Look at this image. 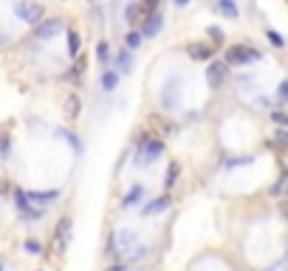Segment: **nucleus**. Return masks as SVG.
I'll return each mask as SVG.
<instances>
[{
    "label": "nucleus",
    "mask_w": 288,
    "mask_h": 271,
    "mask_svg": "<svg viewBox=\"0 0 288 271\" xmlns=\"http://www.w3.org/2000/svg\"><path fill=\"white\" fill-rule=\"evenodd\" d=\"M136 246V232H130V229H122V232H116L113 240H110V251L113 254H122V257H133L130 249ZM138 249V246H136Z\"/></svg>",
    "instance_id": "nucleus-2"
},
{
    "label": "nucleus",
    "mask_w": 288,
    "mask_h": 271,
    "mask_svg": "<svg viewBox=\"0 0 288 271\" xmlns=\"http://www.w3.org/2000/svg\"><path fill=\"white\" fill-rule=\"evenodd\" d=\"M167 207H170V195H161V198L150 200V204H147V207L141 209V215H156V212H164Z\"/></svg>",
    "instance_id": "nucleus-8"
},
{
    "label": "nucleus",
    "mask_w": 288,
    "mask_h": 271,
    "mask_svg": "<svg viewBox=\"0 0 288 271\" xmlns=\"http://www.w3.org/2000/svg\"><path fill=\"white\" fill-rule=\"evenodd\" d=\"M59 31H62V20L54 17V20H43V23H40V26L34 29V37H37V40H51V37H57Z\"/></svg>",
    "instance_id": "nucleus-4"
},
{
    "label": "nucleus",
    "mask_w": 288,
    "mask_h": 271,
    "mask_svg": "<svg viewBox=\"0 0 288 271\" xmlns=\"http://www.w3.org/2000/svg\"><path fill=\"white\" fill-rule=\"evenodd\" d=\"M0 271H3V268H0Z\"/></svg>",
    "instance_id": "nucleus-30"
},
{
    "label": "nucleus",
    "mask_w": 288,
    "mask_h": 271,
    "mask_svg": "<svg viewBox=\"0 0 288 271\" xmlns=\"http://www.w3.org/2000/svg\"><path fill=\"white\" fill-rule=\"evenodd\" d=\"M178 164H170V170H167V181H164V186H167V189H170V186H173L175 184V178H178Z\"/></svg>",
    "instance_id": "nucleus-20"
},
{
    "label": "nucleus",
    "mask_w": 288,
    "mask_h": 271,
    "mask_svg": "<svg viewBox=\"0 0 288 271\" xmlns=\"http://www.w3.org/2000/svg\"><path fill=\"white\" fill-rule=\"evenodd\" d=\"M285 192H288V170H282L280 181L271 186V195H285Z\"/></svg>",
    "instance_id": "nucleus-14"
},
{
    "label": "nucleus",
    "mask_w": 288,
    "mask_h": 271,
    "mask_svg": "<svg viewBox=\"0 0 288 271\" xmlns=\"http://www.w3.org/2000/svg\"><path fill=\"white\" fill-rule=\"evenodd\" d=\"M224 79H226V62H212V65L206 68V82H209V88H218Z\"/></svg>",
    "instance_id": "nucleus-7"
},
{
    "label": "nucleus",
    "mask_w": 288,
    "mask_h": 271,
    "mask_svg": "<svg viewBox=\"0 0 288 271\" xmlns=\"http://www.w3.org/2000/svg\"><path fill=\"white\" fill-rule=\"evenodd\" d=\"M271 119L277 121V124H282V127H288V113H282V110H274Z\"/></svg>",
    "instance_id": "nucleus-23"
},
{
    "label": "nucleus",
    "mask_w": 288,
    "mask_h": 271,
    "mask_svg": "<svg viewBox=\"0 0 288 271\" xmlns=\"http://www.w3.org/2000/svg\"><path fill=\"white\" fill-rule=\"evenodd\" d=\"M15 15L20 17L23 23H34V26H40L45 9H43V3H31V0L26 3V0H23V3H17V6H15Z\"/></svg>",
    "instance_id": "nucleus-3"
},
{
    "label": "nucleus",
    "mask_w": 288,
    "mask_h": 271,
    "mask_svg": "<svg viewBox=\"0 0 288 271\" xmlns=\"http://www.w3.org/2000/svg\"><path fill=\"white\" fill-rule=\"evenodd\" d=\"M161 153H164V144H161L159 139H144L141 147H138V153H136V164L138 167H150Z\"/></svg>",
    "instance_id": "nucleus-1"
},
{
    "label": "nucleus",
    "mask_w": 288,
    "mask_h": 271,
    "mask_svg": "<svg viewBox=\"0 0 288 271\" xmlns=\"http://www.w3.org/2000/svg\"><path fill=\"white\" fill-rule=\"evenodd\" d=\"M15 200H17V207H20L26 215H40L37 209L29 207V198H26V192H23V189H15Z\"/></svg>",
    "instance_id": "nucleus-12"
},
{
    "label": "nucleus",
    "mask_w": 288,
    "mask_h": 271,
    "mask_svg": "<svg viewBox=\"0 0 288 271\" xmlns=\"http://www.w3.org/2000/svg\"><path fill=\"white\" fill-rule=\"evenodd\" d=\"M138 40H141V34H138V31H127V51H130V48H136Z\"/></svg>",
    "instance_id": "nucleus-22"
},
{
    "label": "nucleus",
    "mask_w": 288,
    "mask_h": 271,
    "mask_svg": "<svg viewBox=\"0 0 288 271\" xmlns=\"http://www.w3.org/2000/svg\"><path fill=\"white\" fill-rule=\"evenodd\" d=\"M277 144H288V133H277Z\"/></svg>",
    "instance_id": "nucleus-28"
},
{
    "label": "nucleus",
    "mask_w": 288,
    "mask_h": 271,
    "mask_svg": "<svg viewBox=\"0 0 288 271\" xmlns=\"http://www.w3.org/2000/svg\"><path fill=\"white\" fill-rule=\"evenodd\" d=\"M108 271H124V265H110Z\"/></svg>",
    "instance_id": "nucleus-29"
},
{
    "label": "nucleus",
    "mask_w": 288,
    "mask_h": 271,
    "mask_svg": "<svg viewBox=\"0 0 288 271\" xmlns=\"http://www.w3.org/2000/svg\"><path fill=\"white\" fill-rule=\"evenodd\" d=\"M130 65H133L130 51H122V54H119V71H130Z\"/></svg>",
    "instance_id": "nucleus-21"
},
{
    "label": "nucleus",
    "mask_w": 288,
    "mask_h": 271,
    "mask_svg": "<svg viewBox=\"0 0 288 271\" xmlns=\"http://www.w3.org/2000/svg\"><path fill=\"white\" fill-rule=\"evenodd\" d=\"M96 57H99V62H102V65H108V57H110V45L105 43V40H102V43L96 45Z\"/></svg>",
    "instance_id": "nucleus-16"
},
{
    "label": "nucleus",
    "mask_w": 288,
    "mask_h": 271,
    "mask_svg": "<svg viewBox=\"0 0 288 271\" xmlns=\"http://www.w3.org/2000/svg\"><path fill=\"white\" fill-rule=\"evenodd\" d=\"M26 251H29V254H40V243H37V240H26Z\"/></svg>",
    "instance_id": "nucleus-24"
},
{
    "label": "nucleus",
    "mask_w": 288,
    "mask_h": 271,
    "mask_svg": "<svg viewBox=\"0 0 288 271\" xmlns=\"http://www.w3.org/2000/svg\"><path fill=\"white\" fill-rule=\"evenodd\" d=\"M68 240H71V218H62L57 226V237H54V249L62 254L65 249H68Z\"/></svg>",
    "instance_id": "nucleus-5"
},
{
    "label": "nucleus",
    "mask_w": 288,
    "mask_h": 271,
    "mask_svg": "<svg viewBox=\"0 0 288 271\" xmlns=\"http://www.w3.org/2000/svg\"><path fill=\"white\" fill-rule=\"evenodd\" d=\"M57 195H59L57 189H51V192H26V198L34 200V204H45V200H54Z\"/></svg>",
    "instance_id": "nucleus-13"
},
{
    "label": "nucleus",
    "mask_w": 288,
    "mask_h": 271,
    "mask_svg": "<svg viewBox=\"0 0 288 271\" xmlns=\"http://www.w3.org/2000/svg\"><path fill=\"white\" fill-rule=\"evenodd\" d=\"M159 31H161V15H153L144 20V34L147 37H156Z\"/></svg>",
    "instance_id": "nucleus-10"
},
{
    "label": "nucleus",
    "mask_w": 288,
    "mask_h": 271,
    "mask_svg": "<svg viewBox=\"0 0 288 271\" xmlns=\"http://www.w3.org/2000/svg\"><path fill=\"white\" fill-rule=\"evenodd\" d=\"M68 51H71L74 57L80 54V34L77 31H68Z\"/></svg>",
    "instance_id": "nucleus-17"
},
{
    "label": "nucleus",
    "mask_w": 288,
    "mask_h": 271,
    "mask_svg": "<svg viewBox=\"0 0 288 271\" xmlns=\"http://www.w3.org/2000/svg\"><path fill=\"white\" fill-rule=\"evenodd\" d=\"M285 271H288V268H285Z\"/></svg>",
    "instance_id": "nucleus-31"
},
{
    "label": "nucleus",
    "mask_w": 288,
    "mask_h": 271,
    "mask_svg": "<svg viewBox=\"0 0 288 271\" xmlns=\"http://www.w3.org/2000/svg\"><path fill=\"white\" fill-rule=\"evenodd\" d=\"M280 215H282V218H285V221H288V198H285V200H282V204H280Z\"/></svg>",
    "instance_id": "nucleus-26"
},
{
    "label": "nucleus",
    "mask_w": 288,
    "mask_h": 271,
    "mask_svg": "<svg viewBox=\"0 0 288 271\" xmlns=\"http://www.w3.org/2000/svg\"><path fill=\"white\" fill-rule=\"evenodd\" d=\"M138 198H141V186H133V189H130L127 195H124V207H133V204H136Z\"/></svg>",
    "instance_id": "nucleus-19"
},
{
    "label": "nucleus",
    "mask_w": 288,
    "mask_h": 271,
    "mask_svg": "<svg viewBox=\"0 0 288 271\" xmlns=\"http://www.w3.org/2000/svg\"><path fill=\"white\" fill-rule=\"evenodd\" d=\"M189 57H192V59L212 57V45H189Z\"/></svg>",
    "instance_id": "nucleus-11"
},
{
    "label": "nucleus",
    "mask_w": 288,
    "mask_h": 271,
    "mask_svg": "<svg viewBox=\"0 0 288 271\" xmlns=\"http://www.w3.org/2000/svg\"><path fill=\"white\" fill-rule=\"evenodd\" d=\"M280 99L288 102V82H282V85H280Z\"/></svg>",
    "instance_id": "nucleus-25"
},
{
    "label": "nucleus",
    "mask_w": 288,
    "mask_h": 271,
    "mask_svg": "<svg viewBox=\"0 0 288 271\" xmlns=\"http://www.w3.org/2000/svg\"><path fill=\"white\" fill-rule=\"evenodd\" d=\"M116 82H119V77H116L113 71H105V74H102V88H105V91H113Z\"/></svg>",
    "instance_id": "nucleus-15"
},
{
    "label": "nucleus",
    "mask_w": 288,
    "mask_h": 271,
    "mask_svg": "<svg viewBox=\"0 0 288 271\" xmlns=\"http://www.w3.org/2000/svg\"><path fill=\"white\" fill-rule=\"evenodd\" d=\"M268 40H271L274 45H282V40H280V34H274V31H268Z\"/></svg>",
    "instance_id": "nucleus-27"
},
{
    "label": "nucleus",
    "mask_w": 288,
    "mask_h": 271,
    "mask_svg": "<svg viewBox=\"0 0 288 271\" xmlns=\"http://www.w3.org/2000/svg\"><path fill=\"white\" fill-rule=\"evenodd\" d=\"M65 116H68V119H77V116H80V96H77V93H71V96L65 99Z\"/></svg>",
    "instance_id": "nucleus-9"
},
{
    "label": "nucleus",
    "mask_w": 288,
    "mask_h": 271,
    "mask_svg": "<svg viewBox=\"0 0 288 271\" xmlns=\"http://www.w3.org/2000/svg\"><path fill=\"white\" fill-rule=\"evenodd\" d=\"M215 12H221V15H226V17H235V15H238V9L232 6V3H226V0H224V3H215Z\"/></svg>",
    "instance_id": "nucleus-18"
},
{
    "label": "nucleus",
    "mask_w": 288,
    "mask_h": 271,
    "mask_svg": "<svg viewBox=\"0 0 288 271\" xmlns=\"http://www.w3.org/2000/svg\"><path fill=\"white\" fill-rule=\"evenodd\" d=\"M260 54L257 51H249V48H238V45H235V48H229L226 51V62H254V59H257Z\"/></svg>",
    "instance_id": "nucleus-6"
}]
</instances>
